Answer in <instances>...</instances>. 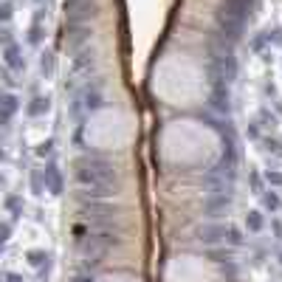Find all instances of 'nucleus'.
Wrapping results in <instances>:
<instances>
[{
    "mask_svg": "<svg viewBox=\"0 0 282 282\" xmlns=\"http://www.w3.org/2000/svg\"><path fill=\"white\" fill-rule=\"evenodd\" d=\"M113 169L107 167V164H90V167L79 169V181L82 186H90L93 189V195H110V189H113Z\"/></svg>",
    "mask_w": 282,
    "mask_h": 282,
    "instance_id": "obj_3",
    "label": "nucleus"
},
{
    "mask_svg": "<svg viewBox=\"0 0 282 282\" xmlns=\"http://www.w3.org/2000/svg\"><path fill=\"white\" fill-rule=\"evenodd\" d=\"M31 263L40 265V263H43V254H40V251H31Z\"/></svg>",
    "mask_w": 282,
    "mask_h": 282,
    "instance_id": "obj_5",
    "label": "nucleus"
},
{
    "mask_svg": "<svg viewBox=\"0 0 282 282\" xmlns=\"http://www.w3.org/2000/svg\"><path fill=\"white\" fill-rule=\"evenodd\" d=\"M178 85H181V105H189L192 99L201 96V90H203L201 73H198V70L189 65V62L167 60V62L158 68V73H155V90L175 102Z\"/></svg>",
    "mask_w": 282,
    "mask_h": 282,
    "instance_id": "obj_1",
    "label": "nucleus"
},
{
    "mask_svg": "<svg viewBox=\"0 0 282 282\" xmlns=\"http://www.w3.org/2000/svg\"><path fill=\"white\" fill-rule=\"evenodd\" d=\"M85 139L93 144V147H122L124 141L130 139V124L122 113L116 110H99V113L90 116L88 130H85Z\"/></svg>",
    "mask_w": 282,
    "mask_h": 282,
    "instance_id": "obj_2",
    "label": "nucleus"
},
{
    "mask_svg": "<svg viewBox=\"0 0 282 282\" xmlns=\"http://www.w3.org/2000/svg\"><path fill=\"white\" fill-rule=\"evenodd\" d=\"M76 282H90V280H88V277H79V280H76Z\"/></svg>",
    "mask_w": 282,
    "mask_h": 282,
    "instance_id": "obj_6",
    "label": "nucleus"
},
{
    "mask_svg": "<svg viewBox=\"0 0 282 282\" xmlns=\"http://www.w3.org/2000/svg\"><path fill=\"white\" fill-rule=\"evenodd\" d=\"M248 229H254V231H260V229H263V217H260L257 212L251 214V217H248Z\"/></svg>",
    "mask_w": 282,
    "mask_h": 282,
    "instance_id": "obj_4",
    "label": "nucleus"
}]
</instances>
